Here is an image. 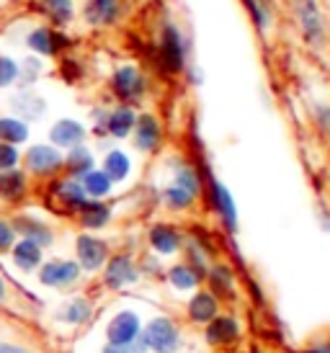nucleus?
Returning <instances> with one entry per match:
<instances>
[{
    "label": "nucleus",
    "instance_id": "nucleus-23",
    "mask_svg": "<svg viewBox=\"0 0 330 353\" xmlns=\"http://www.w3.org/2000/svg\"><path fill=\"white\" fill-rule=\"evenodd\" d=\"M13 232H21L23 240H31V243H37L39 248L49 245L55 235H52V230H49L44 222L39 219H34V216H19V219H13Z\"/></svg>",
    "mask_w": 330,
    "mask_h": 353
},
{
    "label": "nucleus",
    "instance_id": "nucleus-15",
    "mask_svg": "<svg viewBox=\"0 0 330 353\" xmlns=\"http://www.w3.org/2000/svg\"><path fill=\"white\" fill-rule=\"evenodd\" d=\"M186 312H188V320H191V323L206 325L220 314V302H217V296H214L209 289H199V292L188 299V304H186Z\"/></svg>",
    "mask_w": 330,
    "mask_h": 353
},
{
    "label": "nucleus",
    "instance_id": "nucleus-26",
    "mask_svg": "<svg viewBox=\"0 0 330 353\" xmlns=\"http://www.w3.org/2000/svg\"><path fill=\"white\" fill-rule=\"evenodd\" d=\"M65 168H68L70 178H83L86 173H90L96 168V160H93V152L86 148V145H75L70 148L68 157H65Z\"/></svg>",
    "mask_w": 330,
    "mask_h": 353
},
{
    "label": "nucleus",
    "instance_id": "nucleus-22",
    "mask_svg": "<svg viewBox=\"0 0 330 353\" xmlns=\"http://www.w3.org/2000/svg\"><path fill=\"white\" fill-rule=\"evenodd\" d=\"M78 219L86 230H101L111 222V206L104 204L101 199H88L78 209Z\"/></svg>",
    "mask_w": 330,
    "mask_h": 353
},
{
    "label": "nucleus",
    "instance_id": "nucleus-34",
    "mask_svg": "<svg viewBox=\"0 0 330 353\" xmlns=\"http://www.w3.org/2000/svg\"><path fill=\"white\" fill-rule=\"evenodd\" d=\"M93 314V307L88 299H72V302L65 307V312H62V320L70 325H83Z\"/></svg>",
    "mask_w": 330,
    "mask_h": 353
},
{
    "label": "nucleus",
    "instance_id": "nucleus-11",
    "mask_svg": "<svg viewBox=\"0 0 330 353\" xmlns=\"http://www.w3.org/2000/svg\"><path fill=\"white\" fill-rule=\"evenodd\" d=\"M137 279H139V268H137L132 255H114L106 261L104 281L108 289H124V286L135 284Z\"/></svg>",
    "mask_w": 330,
    "mask_h": 353
},
{
    "label": "nucleus",
    "instance_id": "nucleus-14",
    "mask_svg": "<svg viewBox=\"0 0 330 353\" xmlns=\"http://www.w3.org/2000/svg\"><path fill=\"white\" fill-rule=\"evenodd\" d=\"M80 279V265L75 261H49L39 274L44 286H70Z\"/></svg>",
    "mask_w": 330,
    "mask_h": 353
},
{
    "label": "nucleus",
    "instance_id": "nucleus-31",
    "mask_svg": "<svg viewBox=\"0 0 330 353\" xmlns=\"http://www.w3.org/2000/svg\"><path fill=\"white\" fill-rule=\"evenodd\" d=\"M41 6L55 26H68L75 16V0H41Z\"/></svg>",
    "mask_w": 330,
    "mask_h": 353
},
{
    "label": "nucleus",
    "instance_id": "nucleus-5",
    "mask_svg": "<svg viewBox=\"0 0 330 353\" xmlns=\"http://www.w3.org/2000/svg\"><path fill=\"white\" fill-rule=\"evenodd\" d=\"M139 335H142V341L147 343V348L155 353H173L178 348V343H181V330H178V325L171 317H155V320H150L145 333Z\"/></svg>",
    "mask_w": 330,
    "mask_h": 353
},
{
    "label": "nucleus",
    "instance_id": "nucleus-19",
    "mask_svg": "<svg viewBox=\"0 0 330 353\" xmlns=\"http://www.w3.org/2000/svg\"><path fill=\"white\" fill-rule=\"evenodd\" d=\"M173 186L184 188L191 196L199 199L204 191V178L188 160H173Z\"/></svg>",
    "mask_w": 330,
    "mask_h": 353
},
{
    "label": "nucleus",
    "instance_id": "nucleus-12",
    "mask_svg": "<svg viewBox=\"0 0 330 353\" xmlns=\"http://www.w3.org/2000/svg\"><path fill=\"white\" fill-rule=\"evenodd\" d=\"M135 148L139 152H157L163 145V127L155 114H137L135 124Z\"/></svg>",
    "mask_w": 330,
    "mask_h": 353
},
{
    "label": "nucleus",
    "instance_id": "nucleus-33",
    "mask_svg": "<svg viewBox=\"0 0 330 353\" xmlns=\"http://www.w3.org/2000/svg\"><path fill=\"white\" fill-rule=\"evenodd\" d=\"M163 201L171 212H188V209H194V204L199 201V199L191 196V194L184 191V188H178L171 183V186L163 191Z\"/></svg>",
    "mask_w": 330,
    "mask_h": 353
},
{
    "label": "nucleus",
    "instance_id": "nucleus-41",
    "mask_svg": "<svg viewBox=\"0 0 330 353\" xmlns=\"http://www.w3.org/2000/svg\"><path fill=\"white\" fill-rule=\"evenodd\" d=\"M104 353H132L129 348H122V345H111L108 343L106 348H104Z\"/></svg>",
    "mask_w": 330,
    "mask_h": 353
},
{
    "label": "nucleus",
    "instance_id": "nucleus-35",
    "mask_svg": "<svg viewBox=\"0 0 330 353\" xmlns=\"http://www.w3.org/2000/svg\"><path fill=\"white\" fill-rule=\"evenodd\" d=\"M19 80V62L13 57L0 54V88H8Z\"/></svg>",
    "mask_w": 330,
    "mask_h": 353
},
{
    "label": "nucleus",
    "instance_id": "nucleus-42",
    "mask_svg": "<svg viewBox=\"0 0 330 353\" xmlns=\"http://www.w3.org/2000/svg\"><path fill=\"white\" fill-rule=\"evenodd\" d=\"M304 353H330V345H318V348H310V351Z\"/></svg>",
    "mask_w": 330,
    "mask_h": 353
},
{
    "label": "nucleus",
    "instance_id": "nucleus-1",
    "mask_svg": "<svg viewBox=\"0 0 330 353\" xmlns=\"http://www.w3.org/2000/svg\"><path fill=\"white\" fill-rule=\"evenodd\" d=\"M157 65L165 75H181L188 68V44L173 21H163L157 37Z\"/></svg>",
    "mask_w": 330,
    "mask_h": 353
},
{
    "label": "nucleus",
    "instance_id": "nucleus-37",
    "mask_svg": "<svg viewBox=\"0 0 330 353\" xmlns=\"http://www.w3.org/2000/svg\"><path fill=\"white\" fill-rule=\"evenodd\" d=\"M312 117H315V124H318V129H320V132H325V134H330V106H328V103H315V108H312Z\"/></svg>",
    "mask_w": 330,
    "mask_h": 353
},
{
    "label": "nucleus",
    "instance_id": "nucleus-3",
    "mask_svg": "<svg viewBox=\"0 0 330 353\" xmlns=\"http://www.w3.org/2000/svg\"><path fill=\"white\" fill-rule=\"evenodd\" d=\"M108 88L114 93V99L124 106H135L145 99L147 93V75L137 65H119L114 75L108 80Z\"/></svg>",
    "mask_w": 330,
    "mask_h": 353
},
{
    "label": "nucleus",
    "instance_id": "nucleus-20",
    "mask_svg": "<svg viewBox=\"0 0 330 353\" xmlns=\"http://www.w3.org/2000/svg\"><path fill=\"white\" fill-rule=\"evenodd\" d=\"M52 191H55V196H57L59 204L65 206V209H70V212H78L80 206H83L88 201L86 191H83V186H80L78 178H65V181H55Z\"/></svg>",
    "mask_w": 330,
    "mask_h": 353
},
{
    "label": "nucleus",
    "instance_id": "nucleus-38",
    "mask_svg": "<svg viewBox=\"0 0 330 353\" xmlns=\"http://www.w3.org/2000/svg\"><path fill=\"white\" fill-rule=\"evenodd\" d=\"M39 70H41V62L39 59H26L23 62V68L19 65V78H23L26 83H34L37 80V75H39Z\"/></svg>",
    "mask_w": 330,
    "mask_h": 353
},
{
    "label": "nucleus",
    "instance_id": "nucleus-7",
    "mask_svg": "<svg viewBox=\"0 0 330 353\" xmlns=\"http://www.w3.org/2000/svg\"><path fill=\"white\" fill-rule=\"evenodd\" d=\"M31 50L37 52V54H44V57H57L62 54L65 50L72 47V39H70L68 34H62L59 29H49V26H39V29H34L29 34V39H26Z\"/></svg>",
    "mask_w": 330,
    "mask_h": 353
},
{
    "label": "nucleus",
    "instance_id": "nucleus-36",
    "mask_svg": "<svg viewBox=\"0 0 330 353\" xmlns=\"http://www.w3.org/2000/svg\"><path fill=\"white\" fill-rule=\"evenodd\" d=\"M19 150L16 145H8V142H0V170H10V168L19 165Z\"/></svg>",
    "mask_w": 330,
    "mask_h": 353
},
{
    "label": "nucleus",
    "instance_id": "nucleus-18",
    "mask_svg": "<svg viewBox=\"0 0 330 353\" xmlns=\"http://www.w3.org/2000/svg\"><path fill=\"white\" fill-rule=\"evenodd\" d=\"M49 139L55 148H75V145H83L86 139V127L75 121V119H59L55 127L49 129Z\"/></svg>",
    "mask_w": 330,
    "mask_h": 353
},
{
    "label": "nucleus",
    "instance_id": "nucleus-27",
    "mask_svg": "<svg viewBox=\"0 0 330 353\" xmlns=\"http://www.w3.org/2000/svg\"><path fill=\"white\" fill-rule=\"evenodd\" d=\"M108 178H111V183H122L129 178L132 173V160L126 155L124 150H111L106 157H104V168H101Z\"/></svg>",
    "mask_w": 330,
    "mask_h": 353
},
{
    "label": "nucleus",
    "instance_id": "nucleus-16",
    "mask_svg": "<svg viewBox=\"0 0 330 353\" xmlns=\"http://www.w3.org/2000/svg\"><path fill=\"white\" fill-rule=\"evenodd\" d=\"M206 343L212 345H233L240 338V325L233 314H217L212 323H206Z\"/></svg>",
    "mask_w": 330,
    "mask_h": 353
},
{
    "label": "nucleus",
    "instance_id": "nucleus-43",
    "mask_svg": "<svg viewBox=\"0 0 330 353\" xmlns=\"http://www.w3.org/2000/svg\"><path fill=\"white\" fill-rule=\"evenodd\" d=\"M3 294H6V284H3V279H0V299H3Z\"/></svg>",
    "mask_w": 330,
    "mask_h": 353
},
{
    "label": "nucleus",
    "instance_id": "nucleus-6",
    "mask_svg": "<svg viewBox=\"0 0 330 353\" xmlns=\"http://www.w3.org/2000/svg\"><path fill=\"white\" fill-rule=\"evenodd\" d=\"M122 19H124L122 0H86V6H83V21L93 29L117 26Z\"/></svg>",
    "mask_w": 330,
    "mask_h": 353
},
{
    "label": "nucleus",
    "instance_id": "nucleus-8",
    "mask_svg": "<svg viewBox=\"0 0 330 353\" xmlns=\"http://www.w3.org/2000/svg\"><path fill=\"white\" fill-rule=\"evenodd\" d=\"M26 165L34 176H55L65 168V157L55 145H34L26 152Z\"/></svg>",
    "mask_w": 330,
    "mask_h": 353
},
{
    "label": "nucleus",
    "instance_id": "nucleus-32",
    "mask_svg": "<svg viewBox=\"0 0 330 353\" xmlns=\"http://www.w3.org/2000/svg\"><path fill=\"white\" fill-rule=\"evenodd\" d=\"M29 139V127L19 121V119L3 117L0 119V142H8V145H21Z\"/></svg>",
    "mask_w": 330,
    "mask_h": 353
},
{
    "label": "nucleus",
    "instance_id": "nucleus-25",
    "mask_svg": "<svg viewBox=\"0 0 330 353\" xmlns=\"http://www.w3.org/2000/svg\"><path fill=\"white\" fill-rule=\"evenodd\" d=\"M202 279H204V274H202V271H196L191 263H175L173 268H168V281H171V286L178 289V292H191V289H199Z\"/></svg>",
    "mask_w": 330,
    "mask_h": 353
},
{
    "label": "nucleus",
    "instance_id": "nucleus-4",
    "mask_svg": "<svg viewBox=\"0 0 330 353\" xmlns=\"http://www.w3.org/2000/svg\"><path fill=\"white\" fill-rule=\"evenodd\" d=\"M206 194H209V204H212V209L220 214V219H222L224 230H227V232H237L240 216H237V204H235L233 191L224 186L220 178L206 176Z\"/></svg>",
    "mask_w": 330,
    "mask_h": 353
},
{
    "label": "nucleus",
    "instance_id": "nucleus-10",
    "mask_svg": "<svg viewBox=\"0 0 330 353\" xmlns=\"http://www.w3.org/2000/svg\"><path fill=\"white\" fill-rule=\"evenodd\" d=\"M142 333V323L135 312H119L106 327V338L111 345H122V348H129Z\"/></svg>",
    "mask_w": 330,
    "mask_h": 353
},
{
    "label": "nucleus",
    "instance_id": "nucleus-9",
    "mask_svg": "<svg viewBox=\"0 0 330 353\" xmlns=\"http://www.w3.org/2000/svg\"><path fill=\"white\" fill-rule=\"evenodd\" d=\"M75 250H78V265L86 271H98L108 261V243L96 235H80Z\"/></svg>",
    "mask_w": 330,
    "mask_h": 353
},
{
    "label": "nucleus",
    "instance_id": "nucleus-39",
    "mask_svg": "<svg viewBox=\"0 0 330 353\" xmlns=\"http://www.w3.org/2000/svg\"><path fill=\"white\" fill-rule=\"evenodd\" d=\"M13 243H16V232H13V227H10L8 222H3V219H0V253L10 250Z\"/></svg>",
    "mask_w": 330,
    "mask_h": 353
},
{
    "label": "nucleus",
    "instance_id": "nucleus-30",
    "mask_svg": "<svg viewBox=\"0 0 330 353\" xmlns=\"http://www.w3.org/2000/svg\"><path fill=\"white\" fill-rule=\"evenodd\" d=\"M206 279H209V292L212 294H222L227 296V292H233V284H235V276H233V268L224 263H217L212 265L209 271H206Z\"/></svg>",
    "mask_w": 330,
    "mask_h": 353
},
{
    "label": "nucleus",
    "instance_id": "nucleus-13",
    "mask_svg": "<svg viewBox=\"0 0 330 353\" xmlns=\"http://www.w3.org/2000/svg\"><path fill=\"white\" fill-rule=\"evenodd\" d=\"M147 243L157 255H175L184 248V235L171 222H155L147 232Z\"/></svg>",
    "mask_w": 330,
    "mask_h": 353
},
{
    "label": "nucleus",
    "instance_id": "nucleus-29",
    "mask_svg": "<svg viewBox=\"0 0 330 353\" xmlns=\"http://www.w3.org/2000/svg\"><path fill=\"white\" fill-rule=\"evenodd\" d=\"M13 261L19 268L23 271H31V268H37L41 263V248L37 243H31V240H21L13 245Z\"/></svg>",
    "mask_w": 330,
    "mask_h": 353
},
{
    "label": "nucleus",
    "instance_id": "nucleus-24",
    "mask_svg": "<svg viewBox=\"0 0 330 353\" xmlns=\"http://www.w3.org/2000/svg\"><path fill=\"white\" fill-rule=\"evenodd\" d=\"M29 191V183H26V173L23 170H3L0 173V199L6 201H21Z\"/></svg>",
    "mask_w": 330,
    "mask_h": 353
},
{
    "label": "nucleus",
    "instance_id": "nucleus-17",
    "mask_svg": "<svg viewBox=\"0 0 330 353\" xmlns=\"http://www.w3.org/2000/svg\"><path fill=\"white\" fill-rule=\"evenodd\" d=\"M137 124V111L135 106H124L119 103L117 108H111L106 114V121H104V129H106L111 137L117 139H126L132 132H135Z\"/></svg>",
    "mask_w": 330,
    "mask_h": 353
},
{
    "label": "nucleus",
    "instance_id": "nucleus-28",
    "mask_svg": "<svg viewBox=\"0 0 330 353\" xmlns=\"http://www.w3.org/2000/svg\"><path fill=\"white\" fill-rule=\"evenodd\" d=\"M80 186H83L88 199H104L111 194L114 183H111V178H108L104 170H96V168H93L90 173H86V176L80 178Z\"/></svg>",
    "mask_w": 330,
    "mask_h": 353
},
{
    "label": "nucleus",
    "instance_id": "nucleus-2",
    "mask_svg": "<svg viewBox=\"0 0 330 353\" xmlns=\"http://www.w3.org/2000/svg\"><path fill=\"white\" fill-rule=\"evenodd\" d=\"M294 19L307 47L320 50L328 41V21L318 0H294Z\"/></svg>",
    "mask_w": 330,
    "mask_h": 353
},
{
    "label": "nucleus",
    "instance_id": "nucleus-21",
    "mask_svg": "<svg viewBox=\"0 0 330 353\" xmlns=\"http://www.w3.org/2000/svg\"><path fill=\"white\" fill-rule=\"evenodd\" d=\"M245 13L251 19L253 29L258 31V37H269V31L273 29V10L269 0H240Z\"/></svg>",
    "mask_w": 330,
    "mask_h": 353
},
{
    "label": "nucleus",
    "instance_id": "nucleus-40",
    "mask_svg": "<svg viewBox=\"0 0 330 353\" xmlns=\"http://www.w3.org/2000/svg\"><path fill=\"white\" fill-rule=\"evenodd\" d=\"M0 353H26L19 345H10V343H0Z\"/></svg>",
    "mask_w": 330,
    "mask_h": 353
}]
</instances>
